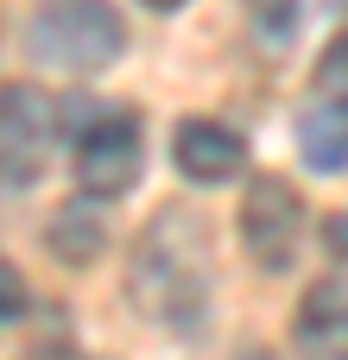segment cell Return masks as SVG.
Here are the masks:
<instances>
[{
	"label": "cell",
	"mask_w": 348,
	"mask_h": 360,
	"mask_svg": "<svg viewBox=\"0 0 348 360\" xmlns=\"http://www.w3.org/2000/svg\"><path fill=\"white\" fill-rule=\"evenodd\" d=\"M317 95H336V101H348V32L323 51V63H317Z\"/></svg>",
	"instance_id": "cell-9"
},
{
	"label": "cell",
	"mask_w": 348,
	"mask_h": 360,
	"mask_svg": "<svg viewBox=\"0 0 348 360\" xmlns=\"http://www.w3.org/2000/svg\"><path fill=\"white\" fill-rule=\"evenodd\" d=\"M101 240H108V215H101L95 196H76V202H63V209L51 215V253H57V259L89 266V259L101 253Z\"/></svg>",
	"instance_id": "cell-8"
},
{
	"label": "cell",
	"mask_w": 348,
	"mask_h": 360,
	"mask_svg": "<svg viewBox=\"0 0 348 360\" xmlns=\"http://www.w3.org/2000/svg\"><path fill=\"white\" fill-rule=\"evenodd\" d=\"M171 158H178V171H184L190 184H228V177H241V165H247V139H241L235 127L197 114V120H178Z\"/></svg>",
	"instance_id": "cell-6"
},
{
	"label": "cell",
	"mask_w": 348,
	"mask_h": 360,
	"mask_svg": "<svg viewBox=\"0 0 348 360\" xmlns=\"http://www.w3.org/2000/svg\"><path fill=\"white\" fill-rule=\"evenodd\" d=\"M298 240H304V196L292 190V177L260 171L241 196V247L254 253L260 272H285L298 259Z\"/></svg>",
	"instance_id": "cell-4"
},
{
	"label": "cell",
	"mask_w": 348,
	"mask_h": 360,
	"mask_svg": "<svg viewBox=\"0 0 348 360\" xmlns=\"http://www.w3.org/2000/svg\"><path fill=\"white\" fill-rule=\"evenodd\" d=\"M70 127V139H76V184H82V196H95V202H114V196H127L133 184H139V165H146V139H139V114L133 108H120V101H82V95H70V101H57V133Z\"/></svg>",
	"instance_id": "cell-2"
},
{
	"label": "cell",
	"mask_w": 348,
	"mask_h": 360,
	"mask_svg": "<svg viewBox=\"0 0 348 360\" xmlns=\"http://www.w3.org/2000/svg\"><path fill=\"white\" fill-rule=\"evenodd\" d=\"M146 6H152V13H178L184 0H146Z\"/></svg>",
	"instance_id": "cell-12"
},
{
	"label": "cell",
	"mask_w": 348,
	"mask_h": 360,
	"mask_svg": "<svg viewBox=\"0 0 348 360\" xmlns=\"http://www.w3.org/2000/svg\"><path fill=\"white\" fill-rule=\"evenodd\" d=\"M57 146V101L32 82L0 89V184H32Z\"/></svg>",
	"instance_id": "cell-5"
},
{
	"label": "cell",
	"mask_w": 348,
	"mask_h": 360,
	"mask_svg": "<svg viewBox=\"0 0 348 360\" xmlns=\"http://www.w3.org/2000/svg\"><path fill=\"white\" fill-rule=\"evenodd\" d=\"M298 152H304V165L317 177H342L348 171V101L317 95L298 114Z\"/></svg>",
	"instance_id": "cell-7"
},
{
	"label": "cell",
	"mask_w": 348,
	"mask_h": 360,
	"mask_svg": "<svg viewBox=\"0 0 348 360\" xmlns=\"http://www.w3.org/2000/svg\"><path fill=\"white\" fill-rule=\"evenodd\" d=\"M342 234H348V228H342Z\"/></svg>",
	"instance_id": "cell-14"
},
{
	"label": "cell",
	"mask_w": 348,
	"mask_h": 360,
	"mask_svg": "<svg viewBox=\"0 0 348 360\" xmlns=\"http://www.w3.org/2000/svg\"><path fill=\"white\" fill-rule=\"evenodd\" d=\"M127 51V25L108 0H38L25 19V57L44 70L95 76Z\"/></svg>",
	"instance_id": "cell-3"
},
{
	"label": "cell",
	"mask_w": 348,
	"mask_h": 360,
	"mask_svg": "<svg viewBox=\"0 0 348 360\" xmlns=\"http://www.w3.org/2000/svg\"><path fill=\"white\" fill-rule=\"evenodd\" d=\"M292 6L298 0H247V13L254 19H273V25H292Z\"/></svg>",
	"instance_id": "cell-11"
},
{
	"label": "cell",
	"mask_w": 348,
	"mask_h": 360,
	"mask_svg": "<svg viewBox=\"0 0 348 360\" xmlns=\"http://www.w3.org/2000/svg\"><path fill=\"white\" fill-rule=\"evenodd\" d=\"M127 297L159 329H197L209 316V221L190 209H159L127 259Z\"/></svg>",
	"instance_id": "cell-1"
},
{
	"label": "cell",
	"mask_w": 348,
	"mask_h": 360,
	"mask_svg": "<svg viewBox=\"0 0 348 360\" xmlns=\"http://www.w3.org/2000/svg\"><path fill=\"white\" fill-rule=\"evenodd\" d=\"M19 310H25V285H19V272H13V266H0V329H6V323H19Z\"/></svg>",
	"instance_id": "cell-10"
},
{
	"label": "cell",
	"mask_w": 348,
	"mask_h": 360,
	"mask_svg": "<svg viewBox=\"0 0 348 360\" xmlns=\"http://www.w3.org/2000/svg\"><path fill=\"white\" fill-rule=\"evenodd\" d=\"M241 360H273V354H241Z\"/></svg>",
	"instance_id": "cell-13"
}]
</instances>
